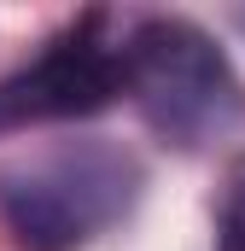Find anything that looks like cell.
<instances>
[{"instance_id": "1", "label": "cell", "mask_w": 245, "mask_h": 251, "mask_svg": "<svg viewBox=\"0 0 245 251\" xmlns=\"http://www.w3.org/2000/svg\"><path fill=\"white\" fill-rule=\"evenodd\" d=\"M122 88L140 100L152 128L181 146H204L240 117V82L216 41L187 18H152L122 47Z\"/></svg>"}, {"instance_id": "2", "label": "cell", "mask_w": 245, "mask_h": 251, "mask_svg": "<svg viewBox=\"0 0 245 251\" xmlns=\"http://www.w3.org/2000/svg\"><path fill=\"white\" fill-rule=\"evenodd\" d=\"M134 193V164L111 146H64L0 181V210L24 251H70L94 240Z\"/></svg>"}, {"instance_id": "3", "label": "cell", "mask_w": 245, "mask_h": 251, "mask_svg": "<svg viewBox=\"0 0 245 251\" xmlns=\"http://www.w3.org/2000/svg\"><path fill=\"white\" fill-rule=\"evenodd\" d=\"M122 94V47L99 35V18H82L35 64L0 82V128L94 117Z\"/></svg>"}, {"instance_id": "4", "label": "cell", "mask_w": 245, "mask_h": 251, "mask_svg": "<svg viewBox=\"0 0 245 251\" xmlns=\"http://www.w3.org/2000/svg\"><path fill=\"white\" fill-rule=\"evenodd\" d=\"M216 251H245V181L234 187L228 210H222V240H216Z\"/></svg>"}]
</instances>
